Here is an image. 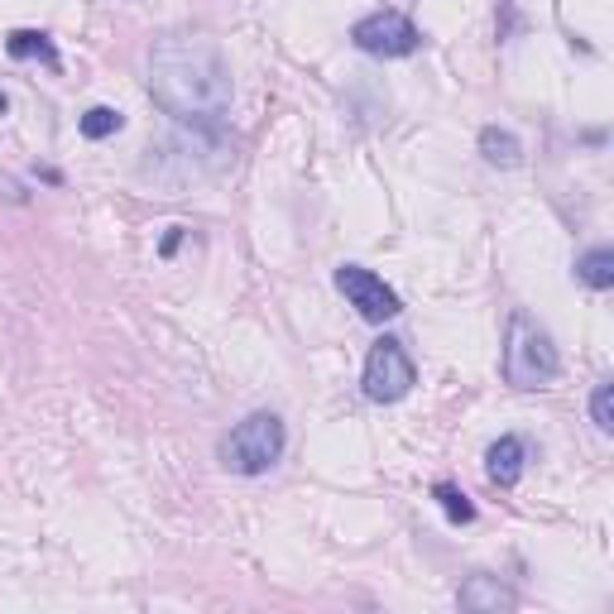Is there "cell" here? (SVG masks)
Here are the masks:
<instances>
[{"label": "cell", "instance_id": "14", "mask_svg": "<svg viewBox=\"0 0 614 614\" xmlns=\"http://www.w3.org/2000/svg\"><path fill=\"white\" fill-rule=\"evenodd\" d=\"M591 423L600 432H614V384L610 380H600L591 389Z\"/></svg>", "mask_w": 614, "mask_h": 614}, {"label": "cell", "instance_id": "5", "mask_svg": "<svg viewBox=\"0 0 614 614\" xmlns=\"http://www.w3.org/2000/svg\"><path fill=\"white\" fill-rule=\"evenodd\" d=\"M351 44L370 58H408L423 48V29L404 10H375V15L351 24Z\"/></svg>", "mask_w": 614, "mask_h": 614}, {"label": "cell", "instance_id": "11", "mask_svg": "<svg viewBox=\"0 0 614 614\" xmlns=\"http://www.w3.org/2000/svg\"><path fill=\"white\" fill-rule=\"evenodd\" d=\"M576 279H581L586 288H595V293H610L614 288V250L610 245L586 250V255L576 260Z\"/></svg>", "mask_w": 614, "mask_h": 614}, {"label": "cell", "instance_id": "12", "mask_svg": "<svg viewBox=\"0 0 614 614\" xmlns=\"http://www.w3.org/2000/svg\"><path fill=\"white\" fill-rule=\"evenodd\" d=\"M432 499L442 504V514H447L452 523H475V504L466 499V490L452 485V480H437V485H432Z\"/></svg>", "mask_w": 614, "mask_h": 614}, {"label": "cell", "instance_id": "13", "mask_svg": "<svg viewBox=\"0 0 614 614\" xmlns=\"http://www.w3.org/2000/svg\"><path fill=\"white\" fill-rule=\"evenodd\" d=\"M77 130H82L87 140H111V135H120V130H125V116H120L116 106H92V111L77 120Z\"/></svg>", "mask_w": 614, "mask_h": 614}, {"label": "cell", "instance_id": "8", "mask_svg": "<svg viewBox=\"0 0 614 614\" xmlns=\"http://www.w3.org/2000/svg\"><path fill=\"white\" fill-rule=\"evenodd\" d=\"M456 605L471 610V614H499V610H514L519 595L499 581V576H471V581L456 591Z\"/></svg>", "mask_w": 614, "mask_h": 614}, {"label": "cell", "instance_id": "7", "mask_svg": "<svg viewBox=\"0 0 614 614\" xmlns=\"http://www.w3.org/2000/svg\"><path fill=\"white\" fill-rule=\"evenodd\" d=\"M528 471V442L514 437V432H504V437L495 442V447L485 452V475L495 480L499 490H514Z\"/></svg>", "mask_w": 614, "mask_h": 614}, {"label": "cell", "instance_id": "1", "mask_svg": "<svg viewBox=\"0 0 614 614\" xmlns=\"http://www.w3.org/2000/svg\"><path fill=\"white\" fill-rule=\"evenodd\" d=\"M149 96L168 116L192 120V125H216L231 111V63L212 39L197 34H173L149 48Z\"/></svg>", "mask_w": 614, "mask_h": 614}, {"label": "cell", "instance_id": "2", "mask_svg": "<svg viewBox=\"0 0 614 614\" xmlns=\"http://www.w3.org/2000/svg\"><path fill=\"white\" fill-rule=\"evenodd\" d=\"M499 370H504V384H514V389H523V394L528 389H547V384L557 380V370H562V356H557V346H552V336L538 327L523 308H514L509 322H504Z\"/></svg>", "mask_w": 614, "mask_h": 614}, {"label": "cell", "instance_id": "4", "mask_svg": "<svg viewBox=\"0 0 614 614\" xmlns=\"http://www.w3.org/2000/svg\"><path fill=\"white\" fill-rule=\"evenodd\" d=\"M360 384H365V399L370 404H399V399H408V389L418 384V365H413V356L404 351V341L380 336V341L370 346V356H365V375H360Z\"/></svg>", "mask_w": 614, "mask_h": 614}, {"label": "cell", "instance_id": "9", "mask_svg": "<svg viewBox=\"0 0 614 614\" xmlns=\"http://www.w3.org/2000/svg\"><path fill=\"white\" fill-rule=\"evenodd\" d=\"M5 53L20 58V63L24 58H39V63H48L53 72L63 68V58H58V48H53V39H48L44 29H10L5 34Z\"/></svg>", "mask_w": 614, "mask_h": 614}, {"label": "cell", "instance_id": "15", "mask_svg": "<svg viewBox=\"0 0 614 614\" xmlns=\"http://www.w3.org/2000/svg\"><path fill=\"white\" fill-rule=\"evenodd\" d=\"M178 240H183V226H168V236H164V245H159V255H164V260L178 250Z\"/></svg>", "mask_w": 614, "mask_h": 614}, {"label": "cell", "instance_id": "10", "mask_svg": "<svg viewBox=\"0 0 614 614\" xmlns=\"http://www.w3.org/2000/svg\"><path fill=\"white\" fill-rule=\"evenodd\" d=\"M480 154H485L495 168H519L523 164V140L514 135V130L485 125V130H480Z\"/></svg>", "mask_w": 614, "mask_h": 614}, {"label": "cell", "instance_id": "3", "mask_svg": "<svg viewBox=\"0 0 614 614\" xmlns=\"http://www.w3.org/2000/svg\"><path fill=\"white\" fill-rule=\"evenodd\" d=\"M288 447V428L279 413L260 408V413L240 418V423L216 442V461L231 475H264L269 466H279V456Z\"/></svg>", "mask_w": 614, "mask_h": 614}, {"label": "cell", "instance_id": "16", "mask_svg": "<svg viewBox=\"0 0 614 614\" xmlns=\"http://www.w3.org/2000/svg\"><path fill=\"white\" fill-rule=\"evenodd\" d=\"M5 111H10V96H5V92H0V116H5Z\"/></svg>", "mask_w": 614, "mask_h": 614}, {"label": "cell", "instance_id": "6", "mask_svg": "<svg viewBox=\"0 0 614 614\" xmlns=\"http://www.w3.org/2000/svg\"><path fill=\"white\" fill-rule=\"evenodd\" d=\"M336 293H341L365 322H389L404 312V298L394 293L375 269H365V264H341V269H336Z\"/></svg>", "mask_w": 614, "mask_h": 614}]
</instances>
